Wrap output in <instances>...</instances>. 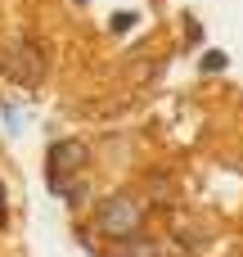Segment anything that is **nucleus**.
I'll list each match as a JSON object with an SVG mask.
<instances>
[{
    "mask_svg": "<svg viewBox=\"0 0 243 257\" xmlns=\"http://www.w3.org/2000/svg\"><path fill=\"white\" fill-rule=\"evenodd\" d=\"M95 230L104 235V239H135L140 230H144V203L135 199V194H126V190H117V194H108L104 203H99V212H95Z\"/></svg>",
    "mask_w": 243,
    "mask_h": 257,
    "instance_id": "nucleus-1",
    "label": "nucleus"
},
{
    "mask_svg": "<svg viewBox=\"0 0 243 257\" xmlns=\"http://www.w3.org/2000/svg\"><path fill=\"white\" fill-rule=\"evenodd\" d=\"M0 72L18 86H41L45 81V50L32 41V36H14L5 50H0Z\"/></svg>",
    "mask_w": 243,
    "mask_h": 257,
    "instance_id": "nucleus-2",
    "label": "nucleus"
},
{
    "mask_svg": "<svg viewBox=\"0 0 243 257\" xmlns=\"http://www.w3.org/2000/svg\"><path fill=\"white\" fill-rule=\"evenodd\" d=\"M86 167V145L81 140H54L50 154H45V176H50V190L59 194L77 172Z\"/></svg>",
    "mask_w": 243,
    "mask_h": 257,
    "instance_id": "nucleus-3",
    "label": "nucleus"
},
{
    "mask_svg": "<svg viewBox=\"0 0 243 257\" xmlns=\"http://www.w3.org/2000/svg\"><path fill=\"white\" fill-rule=\"evenodd\" d=\"M122 257H158V248H153V244H144V239L135 235V239H126V248H122Z\"/></svg>",
    "mask_w": 243,
    "mask_h": 257,
    "instance_id": "nucleus-4",
    "label": "nucleus"
},
{
    "mask_svg": "<svg viewBox=\"0 0 243 257\" xmlns=\"http://www.w3.org/2000/svg\"><path fill=\"white\" fill-rule=\"evenodd\" d=\"M225 68H230L225 50H207V54H203V72H225Z\"/></svg>",
    "mask_w": 243,
    "mask_h": 257,
    "instance_id": "nucleus-5",
    "label": "nucleus"
},
{
    "mask_svg": "<svg viewBox=\"0 0 243 257\" xmlns=\"http://www.w3.org/2000/svg\"><path fill=\"white\" fill-rule=\"evenodd\" d=\"M135 23H140V18H135L131 9H122V14H113V18H108V27H113V32H131Z\"/></svg>",
    "mask_w": 243,
    "mask_h": 257,
    "instance_id": "nucleus-6",
    "label": "nucleus"
},
{
    "mask_svg": "<svg viewBox=\"0 0 243 257\" xmlns=\"http://www.w3.org/2000/svg\"><path fill=\"white\" fill-rule=\"evenodd\" d=\"M5 217H9V208H5V190H0V226H5Z\"/></svg>",
    "mask_w": 243,
    "mask_h": 257,
    "instance_id": "nucleus-7",
    "label": "nucleus"
},
{
    "mask_svg": "<svg viewBox=\"0 0 243 257\" xmlns=\"http://www.w3.org/2000/svg\"><path fill=\"white\" fill-rule=\"evenodd\" d=\"M158 257H185V253H158Z\"/></svg>",
    "mask_w": 243,
    "mask_h": 257,
    "instance_id": "nucleus-8",
    "label": "nucleus"
},
{
    "mask_svg": "<svg viewBox=\"0 0 243 257\" xmlns=\"http://www.w3.org/2000/svg\"><path fill=\"white\" fill-rule=\"evenodd\" d=\"M77 5H86V0H77Z\"/></svg>",
    "mask_w": 243,
    "mask_h": 257,
    "instance_id": "nucleus-9",
    "label": "nucleus"
}]
</instances>
